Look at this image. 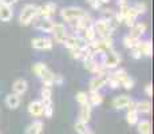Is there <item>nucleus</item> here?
Listing matches in <instances>:
<instances>
[{
    "label": "nucleus",
    "instance_id": "8",
    "mask_svg": "<svg viewBox=\"0 0 154 134\" xmlns=\"http://www.w3.org/2000/svg\"><path fill=\"white\" fill-rule=\"evenodd\" d=\"M51 34L58 43H63L64 38L67 36L66 27H64V24H62V23H55L54 27H52V30H51Z\"/></svg>",
    "mask_w": 154,
    "mask_h": 134
},
{
    "label": "nucleus",
    "instance_id": "15",
    "mask_svg": "<svg viewBox=\"0 0 154 134\" xmlns=\"http://www.w3.org/2000/svg\"><path fill=\"white\" fill-rule=\"evenodd\" d=\"M27 87H28V83H27L26 79H16L12 85L14 94H16V95L20 97L22 94H24L26 91H27Z\"/></svg>",
    "mask_w": 154,
    "mask_h": 134
},
{
    "label": "nucleus",
    "instance_id": "29",
    "mask_svg": "<svg viewBox=\"0 0 154 134\" xmlns=\"http://www.w3.org/2000/svg\"><path fill=\"white\" fill-rule=\"evenodd\" d=\"M75 132L78 134H88L90 133V129H88L87 123H85V122L78 120L76 123H75Z\"/></svg>",
    "mask_w": 154,
    "mask_h": 134
},
{
    "label": "nucleus",
    "instance_id": "32",
    "mask_svg": "<svg viewBox=\"0 0 154 134\" xmlns=\"http://www.w3.org/2000/svg\"><path fill=\"white\" fill-rule=\"evenodd\" d=\"M134 85H135V80L131 78L130 75H127L125 79L121 82V86H123V87L126 89V90H131L133 87H134Z\"/></svg>",
    "mask_w": 154,
    "mask_h": 134
},
{
    "label": "nucleus",
    "instance_id": "7",
    "mask_svg": "<svg viewBox=\"0 0 154 134\" xmlns=\"http://www.w3.org/2000/svg\"><path fill=\"white\" fill-rule=\"evenodd\" d=\"M31 46L36 50H51L54 43L50 38H34L31 40Z\"/></svg>",
    "mask_w": 154,
    "mask_h": 134
},
{
    "label": "nucleus",
    "instance_id": "2",
    "mask_svg": "<svg viewBox=\"0 0 154 134\" xmlns=\"http://www.w3.org/2000/svg\"><path fill=\"white\" fill-rule=\"evenodd\" d=\"M87 14V11H85L83 8H78V7H69V8H63L60 12V16L64 22L71 23L74 20H78L81 17H85Z\"/></svg>",
    "mask_w": 154,
    "mask_h": 134
},
{
    "label": "nucleus",
    "instance_id": "42",
    "mask_svg": "<svg viewBox=\"0 0 154 134\" xmlns=\"http://www.w3.org/2000/svg\"><path fill=\"white\" fill-rule=\"evenodd\" d=\"M118 8H125V7H129V3L127 0H118Z\"/></svg>",
    "mask_w": 154,
    "mask_h": 134
},
{
    "label": "nucleus",
    "instance_id": "4",
    "mask_svg": "<svg viewBox=\"0 0 154 134\" xmlns=\"http://www.w3.org/2000/svg\"><path fill=\"white\" fill-rule=\"evenodd\" d=\"M64 47H67L69 50H74V48H86L87 43L81 35H67L63 40Z\"/></svg>",
    "mask_w": 154,
    "mask_h": 134
},
{
    "label": "nucleus",
    "instance_id": "31",
    "mask_svg": "<svg viewBox=\"0 0 154 134\" xmlns=\"http://www.w3.org/2000/svg\"><path fill=\"white\" fill-rule=\"evenodd\" d=\"M126 121L129 125H137L138 121H140V117H138L137 111H127L126 114Z\"/></svg>",
    "mask_w": 154,
    "mask_h": 134
},
{
    "label": "nucleus",
    "instance_id": "16",
    "mask_svg": "<svg viewBox=\"0 0 154 134\" xmlns=\"http://www.w3.org/2000/svg\"><path fill=\"white\" fill-rule=\"evenodd\" d=\"M131 99H130V97H127V95H118V97H115L114 99H112V106L118 110L125 109V107H127Z\"/></svg>",
    "mask_w": 154,
    "mask_h": 134
},
{
    "label": "nucleus",
    "instance_id": "43",
    "mask_svg": "<svg viewBox=\"0 0 154 134\" xmlns=\"http://www.w3.org/2000/svg\"><path fill=\"white\" fill-rule=\"evenodd\" d=\"M127 111H135V102L134 101H130L129 105H127Z\"/></svg>",
    "mask_w": 154,
    "mask_h": 134
},
{
    "label": "nucleus",
    "instance_id": "5",
    "mask_svg": "<svg viewBox=\"0 0 154 134\" xmlns=\"http://www.w3.org/2000/svg\"><path fill=\"white\" fill-rule=\"evenodd\" d=\"M121 62V56L118 55L114 50H110V51L103 54V58H102V64L106 70H111V68H115Z\"/></svg>",
    "mask_w": 154,
    "mask_h": 134
},
{
    "label": "nucleus",
    "instance_id": "17",
    "mask_svg": "<svg viewBox=\"0 0 154 134\" xmlns=\"http://www.w3.org/2000/svg\"><path fill=\"white\" fill-rule=\"evenodd\" d=\"M26 134H43V122L36 120L29 123L26 129Z\"/></svg>",
    "mask_w": 154,
    "mask_h": 134
},
{
    "label": "nucleus",
    "instance_id": "30",
    "mask_svg": "<svg viewBox=\"0 0 154 134\" xmlns=\"http://www.w3.org/2000/svg\"><path fill=\"white\" fill-rule=\"evenodd\" d=\"M127 75H129V74H127V71L125 70V68H119V70H117V71H114V73H112L111 74V75L110 76H112V78H114V79H117L118 80V82H122V80L123 79H125L126 78V76Z\"/></svg>",
    "mask_w": 154,
    "mask_h": 134
},
{
    "label": "nucleus",
    "instance_id": "26",
    "mask_svg": "<svg viewBox=\"0 0 154 134\" xmlns=\"http://www.w3.org/2000/svg\"><path fill=\"white\" fill-rule=\"evenodd\" d=\"M87 98H88V103L91 106H98L103 101V97L99 94V91H90V94H87Z\"/></svg>",
    "mask_w": 154,
    "mask_h": 134
},
{
    "label": "nucleus",
    "instance_id": "6",
    "mask_svg": "<svg viewBox=\"0 0 154 134\" xmlns=\"http://www.w3.org/2000/svg\"><path fill=\"white\" fill-rule=\"evenodd\" d=\"M93 23H94V20H93V17L90 16V15H86L85 17H81V19H78V20H74V22H71L70 24L72 26V28L74 30H76V31H83V30H86L87 27H91L93 26Z\"/></svg>",
    "mask_w": 154,
    "mask_h": 134
},
{
    "label": "nucleus",
    "instance_id": "13",
    "mask_svg": "<svg viewBox=\"0 0 154 134\" xmlns=\"http://www.w3.org/2000/svg\"><path fill=\"white\" fill-rule=\"evenodd\" d=\"M91 113H93V107H91L90 103H85V105L81 106V111H79V121L85 122V123H88L91 118Z\"/></svg>",
    "mask_w": 154,
    "mask_h": 134
},
{
    "label": "nucleus",
    "instance_id": "24",
    "mask_svg": "<svg viewBox=\"0 0 154 134\" xmlns=\"http://www.w3.org/2000/svg\"><path fill=\"white\" fill-rule=\"evenodd\" d=\"M137 127H138V134H152V123H150L149 120L138 121Z\"/></svg>",
    "mask_w": 154,
    "mask_h": 134
},
{
    "label": "nucleus",
    "instance_id": "44",
    "mask_svg": "<svg viewBox=\"0 0 154 134\" xmlns=\"http://www.w3.org/2000/svg\"><path fill=\"white\" fill-rule=\"evenodd\" d=\"M16 2H17V0H2L3 4H4V5H10V7H11L12 4H15Z\"/></svg>",
    "mask_w": 154,
    "mask_h": 134
},
{
    "label": "nucleus",
    "instance_id": "40",
    "mask_svg": "<svg viewBox=\"0 0 154 134\" xmlns=\"http://www.w3.org/2000/svg\"><path fill=\"white\" fill-rule=\"evenodd\" d=\"M145 93H146L147 97H152L153 95V85L152 83H147V85L145 86Z\"/></svg>",
    "mask_w": 154,
    "mask_h": 134
},
{
    "label": "nucleus",
    "instance_id": "39",
    "mask_svg": "<svg viewBox=\"0 0 154 134\" xmlns=\"http://www.w3.org/2000/svg\"><path fill=\"white\" fill-rule=\"evenodd\" d=\"M63 83V76L60 74H54V85H62Z\"/></svg>",
    "mask_w": 154,
    "mask_h": 134
},
{
    "label": "nucleus",
    "instance_id": "38",
    "mask_svg": "<svg viewBox=\"0 0 154 134\" xmlns=\"http://www.w3.org/2000/svg\"><path fill=\"white\" fill-rule=\"evenodd\" d=\"M131 56L134 59H141L142 54H141V51H140V48H138V47H134V48L131 50Z\"/></svg>",
    "mask_w": 154,
    "mask_h": 134
},
{
    "label": "nucleus",
    "instance_id": "45",
    "mask_svg": "<svg viewBox=\"0 0 154 134\" xmlns=\"http://www.w3.org/2000/svg\"><path fill=\"white\" fill-rule=\"evenodd\" d=\"M98 2L102 4V3H107V2H110V0H98Z\"/></svg>",
    "mask_w": 154,
    "mask_h": 134
},
{
    "label": "nucleus",
    "instance_id": "46",
    "mask_svg": "<svg viewBox=\"0 0 154 134\" xmlns=\"http://www.w3.org/2000/svg\"><path fill=\"white\" fill-rule=\"evenodd\" d=\"M2 5H3V3H2V0H0V8H2Z\"/></svg>",
    "mask_w": 154,
    "mask_h": 134
},
{
    "label": "nucleus",
    "instance_id": "37",
    "mask_svg": "<svg viewBox=\"0 0 154 134\" xmlns=\"http://www.w3.org/2000/svg\"><path fill=\"white\" fill-rule=\"evenodd\" d=\"M52 113H54V107H52V105H50V106H44V109H43V114L46 115L47 118H51V117H52Z\"/></svg>",
    "mask_w": 154,
    "mask_h": 134
},
{
    "label": "nucleus",
    "instance_id": "34",
    "mask_svg": "<svg viewBox=\"0 0 154 134\" xmlns=\"http://www.w3.org/2000/svg\"><path fill=\"white\" fill-rule=\"evenodd\" d=\"M46 68H48L46 66L44 63H42V62H39V63H35L34 64V67H32V71L35 73V75H38V76H40V74L43 73Z\"/></svg>",
    "mask_w": 154,
    "mask_h": 134
},
{
    "label": "nucleus",
    "instance_id": "19",
    "mask_svg": "<svg viewBox=\"0 0 154 134\" xmlns=\"http://www.w3.org/2000/svg\"><path fill=\"white\" fill-rule=\"evenodd\" d=\"M43 82V86H47V87H51L54 85V73H52L50 68H46L39 76Z\"/></svg>",
    "mask_w": 154,
    "mask_h": 134
},
{
    "label": "nucleus",
    "instance_id": "20",
    "mask_svg": "<svg viewBox=\"0 0 154 134\" xmlns=\"http://www.w3.org/2000/svg\"><path fill=\"white\" fill-rule=\"evenodd\" d=\"M135 111L140 114H149L150 111H152V103H150V101H138V102H135Z\"/></svg>",
    "mask_w": 154,
    "mask_h": 134
},
{
    "label": "nucleus",
    "instance_id": "18",
    "mask_svg": "<svg viewBox=\"0 0 154 134\" xmlns=\"http://www.w3.org/2000/svg\"><path fill=\"white\" fill-rule=\"evenodd\" d=\"M40 97H42V99H40V102L43 103V106H50L52 105V91H51V87H47V86H43L42 87V91H40Z\"/></svg>",
    "mask_w": 154,
    "mask_h": 134
},
{
    "label": "nucleus",
    "instance_id": "22",
    "mask_svg": "<svg viewBox=\"0 0 154 134\" xmlns=\"http://www.w3.org/2000/svg\"><path fill=\"white\" fill-rule=\"evenodd\" d=\"M5 105L7 107H10V109H17L20 105V97L16 94H8L7 97H5Z\"/></svg>",
    "mask_w": 154,
    "mask_h": 134
},
{
    "label": "nucleus",
    "instance_id": "9",
    "mask_svg": "<svg viewBox=\"0 0 154 134\" xmlns=\"http://www.w3.org/2000/svg\"><path fill=\"white\" fill-rule=\"evenodd\" d=\"M34 22H35V27H36L38 30H40V31H44V32H51L52 27H54V24H55L51 19H47V17H39V16H38Z\"/></svg>",
    "mask_w": 154,
    "mask_h": 134
},
{
    "label": "nucleus",
    "instance_id": "28",
    "mask_svg": "<svg viewBox=\"0 0 154 134\" xmlns=\"http://www.w3.org/2000/svg\"><path fill=\"white\" fill-rule=\"evenodd\" d=\"M140 39H134V38H131L130 35H126L125 38H123V40H122V43H123V46L126 47V48H130V50H133L134 47H137L138 46V43H140Z\"/></svg>",
    "mask_w": 154,
    "mask_h": 134
},
{
    "label": "nucleus",
    "instance_id": "27",
    "mask_svg": "<svg viewBox=\"0 0 154 134\" xmlns=\"http://www.w3.org/2000/svg\"><path fill=\"white\" fill-rule=\"evenodd\" d=\"M82 38L86 40V43H91V42H94L97 39V34H95V31H94V28H93V26L91 27H87L86 30H83L82 31Z\"/></svg>",
    "mask_w": 154,
    "mask_h": 134
},
{
    "label": "nucleus",
    "instance_id": "10",
    "mask_svg": "<svg viewBox=\"0 0 154 134\" xmlns=\"http://www.w3.org/2000/svg\"><path fill=\"white\" fill-rule=\"evenodd\" d=\"M109 74L107 75H95L93 79L90 80V91H99V89H102L103 86L107 83Z\"/></svg>",
    "mask_w": 154,
    "mask_h": 134
},
{
    "label": "nucleus",
    "instance_id": "14",
    "mask_svg": "<svg viewBox=\"0 0 154 134\" xmlns=\"http://www.w3.org/2000/svg\"><path fill=\"white\" fill-rule=\"evenodd\" d=\"M147 30V26L145 24V23H138V24H134L130 28V36L134 38V39H140L142 35L146 32Z\"/></svg>",
    "mask_w": 154,
    "mask_h": 134
},
{
    "label": "nucleus",
    "instance_id": "11",
    "mask_svg": "<svg viewBox=\"0 0 154 134\" xmlns=\"http://www.w3.org/2000/svg\"><path fill=\"white\" fill-rule=\"evenodd\" d=\"M56 10V4L55 3H47V4L39 7V17H47V19H51V16L55 14Z\"/></svg>",
    "mask_w": 154,
    "mask_h": 134
},
{
    "label": "nucleus",
    "instance_id": "12",
    "mask_svg": "<svg viewBox=\"0 0 154 134\" xmlns=\"http://www.w3.org/2000/svg\"><path fill=\"white\" fill-rule=\"evenodd\" d=\"M43 103L40 102V101H32L31 103L28 105V113L29 115H32V117H42L43 115Z\"/></svg>",
    "mask_w": 154,
    "mask_h": 134
},
{
    "label": "nucleus",
    "instance_id": "47",
    "mask_svg": "<svg viewBox=\"0 0 154 134\" xmlns=\"http://www.w3.org/2000/svg\"><path fill=\"white\" fill-rule=\"evenodd\" d=\"M88 134H95V133H93V132H90V133H88Z\"/></svg>",
    "mask_w": 154,
    "mask_h": 134
},
{
    "label": "nucleus",
    "instance_id": "33",
    "mask_svg": "<svg viewBox=\"0 0 154 134\" xmlns=\"http://www.w3.org/2000/svg\"><path fill=\"white\" fill-rule=\"evenodd\" d=\"M75 99L76 102L79 103V105H85V103L88 102V98H87V93H85V91H79L78 94L75 95Z\"/></svg>",
    "mask_w": 154,
    "mask_h": 134
},
{
    "label": "nucleus",
    "instance_id": "3",
    "mask_svg": "<svg viewBox=\"0 0 154 134\" xmlns=\"http://www.w3.org/2000/svg\"><path fill=\"white\" fill-rule=\"evenodd\" d=\"M93 28H94V31H95V34L100 36V39L110 38L112 35V31H114V30L110 27V24H109V22L105 20L103 17L93 23Z\"/></svg>",
    "mask_w": 154,
    "mask_h": 134
},
{
    "label": "nucleus",
    "instance_id": "25",
    "mask_svg": "<svg viewBox=\"0 0 154 134\" xmlns=\"http://www.w3.org/2000/svg\"><path fill=\"white\" fill-rule=\"evenodd\" d=\"M138 48L142 55H146V56H152L153 55V46L149 40H145V42H140L138 43Z\"/></svg>",
    "mask_w": 154,
    "mask_h": 134
},
{
    "label": "nucleus",
    "instance_id": "21",
    "mask_svg": "<svg viewBox=\"0 0 154 134\" xmlns=\"http://www.w3.org/2000/svg\"><path fill=\"white\" fill-rule=\"evenodd\" d=\"M137 17H138V12L135 11V8L134 7H130L129 11H127V14H126V16H125V19H123V22L126 23V26L133 27L135 24Z\"/></svg>",
    "mask_w": 154,
    "mask_h": 134
},
{
    "label": "nucleus",
    "instance_id": "23",
    "mask_svg": "<svg viewBox=\"0 0 154 134\" xmlns=\"http://www.w3.org/2000/svg\"><path fill=\"white\" fill-rule=\"evenodd\" d=\"M14 16V11L12 8L10 7V5H2V8H0V20L2 22H10L11 19H12Z\"/></svg>",
    "mask_w": 154,
    "mask_h": 134
},
{
    "label": "nucleus",
    "instance_id": "36",
    "mask_svg": "<svg viewBox=\"0 0 154 134\" xmlns=\"http://www.w3.org/2000/svg\"><path fill=\"white\" fill-rule=\"evenodd\" d=\"M135 11L138 12V15H141V14H145L147 11V7H146V4L145 3H137V5H135Z\"/></svg>",
    "mask_w": 154,
    "mask_h": 134
},
{
    "label": "nucleus",
    "instance_id": "1",
    "mask_svg": "<svg viewBox=\"0 0 154 134\" xmlns=\"http://www.w3.org/2000/svg\"><path fill=\"white\" fill-rule=\"evenodd\" d=\"M39 15V7L35 4H27L22 8L19 15V23L20 26H28L34 22Z\"/></svg>",
    "mask_w": 154,
    "mask_h": 134
},
{
    "label": "nucleus",
    "instance_id": "41",
    "mask_svg": "<svg viewBox=\"0 0 154 134\" xmlns=\"http://www.w3.org/2000/svg\"><path fill=\"white\" fill-rule=\"evenodd\" d=\"M87 2H88V4H90L93 8H95V10H98V8L100 7V3L98 2V0H87Z\"/></svg>",
    "mask_w": 154,
    "mask_h": 134
},
{
    "label": "nucleus",
    "instance_id": "35",
    "mask_svg": "<svg viewBox=\"0 0 154 134\" xmlns=\"http://www.w3.org/2000/svg\"><path fill=\"white\" fill-rule=\"evenodd\" d=\"M106 85H109L111 89H118V87H119V86H121V83L118 82L117 79H114V78H112V76L109 75V79H107V83H106Z\"/></svg>",
    "mask_w": 154,
    "mask_h": 134
}]
</instances>
